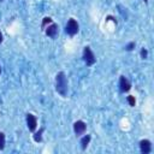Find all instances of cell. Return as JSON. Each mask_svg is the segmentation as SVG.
I'll list each match as a JSON object with an SVG mask.
<instances>
[{"label":"cell","mask_w":154,"mask_h":154,"mask_svg":"<svg viewBox=\"0 0 154 154\" xmlns=\"http://www.w3.org/2000/svg\"><path fill=\"white\" fill-rule=\"evenodd\" d=\"M55 90L58 91V94H60L61 96H66L67 91H69V83H67V78L66 75L60 71L57 73L55 76Z\"/></svg>","instance_id":"obj_1"},{"label":"cell","mask_w":154,"mask_h":154,"mask_svg":"<svg viewBox=\"0 0 154 154\" xmlns=\"http://www.w3.org/2000/svg\"><path fill=\"white\" fill-rule=\"evenodd\" d=\"M82 59L85 63L87 66H93L96 63V57L94 54V52L91 51V48L89 46H85L83 48V53H82Z\"/></svg>","instance_id":"obj_2"},{"label":"cell","mask_w":154,"mask_h":154,"mask_svg":"<svg viewBox=\"0 0 154 154\" xmlns=\"http://www.w3.org/2000/svg\"><path fill=\"white\" fill-rule=\"evenodd\" d=\"M78 30H79V25H78L77 20L73 19V18H70V19L67 20V23H66L65 32H66L67 35H70V36H75V35L78 32Z\"/></svg>","instance_id":"obj_3"},{"label":"cell","mask_w":154,"mask_h":154,"mask_svg":"<svg viewBox=\"0 0 154 154\" xmlns=\"http://www.w3.org/2000/svg\"><path fill=\"white\" fill-rule=\"evenodd\" d=\"M87 130V124L83 122V120H77L73 123V131L76 134V136H82L84 135Z\"/></svg>","instance_id":"obj_4"},{"label":"cell","mask_w":154,"mask_h":154,"mask_svg":"<svg viewBox=\"0 0 154 154\" xmlns=\"http://www.w3.org/2000/svg\"><path fill=\"white\" fill-rule=\"evenodd\" d=\"M131 89V83L125 76H120L119 78V90L122 93H128Z\"/></svg>","instance_id":"obj_5"},{"label":"cell","mask_w":154,"mask_h":154,"mask_svg":"<svg viewBox=\"0 0 154 154\" xmlns=\"http://www.w3.org/2000/svg\"><path fill=\"white\" fill-rule=\"evenodd\" d=\"M26 125H28V129L30 131H35L36 128H37V118H36V116H34L32 113H28L26 114Z\"/></svg>","instance_id":"obj_6"},{"label":"cell","mask_w":154,"mask_h":154,"mask_svg":"<svg viewBox=\"0 0 154 154\" xmlns=\"http://www.w3.org/2000/svg\"><path fill=\"white\" fill-rule=\"evenodd\" d=\"M140 150L142 154H149L152 152V142L147 138L140 141Z\"/></svg>","instance_id":"obj_7"},{"label":"cell","mask_w":154,"mask_h":154,"mask_svg":"<svg viewBox=\"0 0 154 154\" xmlns=\"http://www.w3.org/2000/svg\"><path fill=\"white\" fill-rule=\"evenodd\" d=\"M58 29H59L58 24L51 23L49 25H47V26L45 28V31H46V35H47V36H49V37H55L57 34H58Z\"/></svg>","instance_id":"obj_8"},{"label":"cell","mask_w":154,"mask_h":154,"mask_svg":"<svg viewBox=\"0 0 154 154\" xmlns=\"http://www.w3.org/2000/svg\"><path fill=\"white\" fill-rule=\"evenodd\" d=\"M90 140H91V136L90 135H84L82 138H81V148L83 149V150H85L87 149V147H88V144L90 143Z\"/></svg>","instance_id":"obj_9"},{"label":"cell","mask_w":154,"mask_h":154,"mask_svg":"<svg viewBox=\"0 0 154 154\" xmlns=\"http://www.w3.org/2000/svg\"><path fill=\"white\" fill-rule=\"evenodd\" d=\"M43 131H45V128H40L38 131H36V132L34 134L32 138H34V141H35L36 143L42 142V134H43Z\"/></svg>","instance_id":"obj_10"},{"label":"cell","mask_w":154,"mask_h":154,"mask_svg":"<svg viewBox=\"0 0 154 154\" xmlns=\"http://www.w3.org/2000/svg\"><path fill=\"white\" fill-rule=\"evenodd\" d=\"M5 143H6V137L5 134L2 131H0V150H2L5 148Z\"/></svg>","instance_id":"obj_11"},{"label":"cell","mask_w":154,"mask_h":154,"mask_svg":"<svg viewBox=\"0 0 154 154\" xmlns=\"http://www.w3.org/2000/svg\"><path fill=\"white\" fill-rule=\"evenodd\" d=\"M51 23H53L52 18H51V17H45V18H43V20H42V24H41L42 29H45V28H46L47 25H49Z\"/></svg>","instance_id":"obj_12"},{"label":"cell","mask_w":154,"mask_h":154,"mask_svg":"<svg viewBox=\"0 0 154 154\" xmlns=\"http://www.w3.org/2000/svg\"><path fill=\"white\" fill-rule=\"evenodd\" d=\"M126 100H128V102H129V105H130L131 107H135V105H136V99H135L134 95H129V96L126 97Z\"/></svg>","instance_id":"obj_13"},{"label":"cell","mask_w":154,"mask_h":154,"mask_svg":"<svg viewBox=\"0 0 154 154\" xmlns=\"http://www.w3.org/2000/svg\"><path fill=\"white\" fill-rule=\"evenodd\" d=\"M135 47H136V42H135V41H131V42H129V43L125 46V49H126L128 52H131V51H134Z\"/></svg>","instance_id":"obj_14"},{"label":"cell","mask_w":154,"mask_h":154,"mask_svg":"<svg viewBox=\"0 0 154 154\" xmlns=\"http://www.w3.org/2000/svg\"><path fill=\"white\" fill-rule=\"evenodd\" d=\"M140 55H141V58L142 59H147L148 58V49L147 48H141V52H140Z\"/></svg>","instance_id":"obj_15"},{"label":"cell","mask_w":154,"mask_h":154,"mask_svg":"<svg viewBox=\"0 0 154 154\" xmlns=\"http://www.w3.org/2000/svg\"><path fill=\"white\" fill-rule=\"evenodd\" d=\"M106 20H112L114 24H117V19H116L113 16H107V17H106Z\"/></svg>","instance_id":"obj_16"},{"label":"cell","mask_w":154,"mask_h":154,"mask_svg":"<svg viewBox=\"0 0 154 154\" xmlns=\"http://www.w3.org/2000/svg\"><path fill=\"white\" fill-rule=\"evenodd\" d=\"M2 40H4V36H2V32L0 31V43L2 42Z\"/></svg>","instance_id":"obj_17"},{"label":"cell","mask_w":154,"mask_h":154,"mask_svg":"<svg viewBox=\"0 0 154 154\" xmlns=\"http://www.w3.org/2000/svg\"><path fill=\"white\" fill-rule=\"evenodd\" d=\"M0 75H1V66H0Z\"/></svg>","instance_id":"obj_18"},{"label":"cell","mask_w":154,"mask_h":154,"mask_svg":"<svg viewBox=\"0 0 154 154\" xmlns=\"http://www.w3.org/2000/svg\"><path fill=\"white\" fill-rule=\"evenodd\" d=\"M144 1H146V2H148V0H144Z\"/></svg>","instance_id":"obj_19"},{"label":"cell","mask_w":154,"mask_h":154,"mask_svg":"<svg viewBox=\"0 0 154 154\" xmlns=\"http://www.w3.org/2000/svg\"><path fill=\"white\" fill-rule=\"evenodd\" d=\"M0 1H2V0H0Z\"/></svg>","instance_id":"obj_20"}]
</instances>
